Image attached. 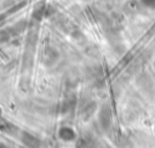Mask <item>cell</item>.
<instances>
[{"label":"cell","mask_w":155,"mask_h":148,"mask_svg":"<svg viewBox=\"0 0 155 148\" xmlns=\"http://www.w3.org/2000/svg\"><path fill=\"white\" fill-rule=\"evenodd\" d=\"M22 141L25 146H28L29 148H39L40 147V141L35 137V136H31V135H28L25 134L23 137H22Z\"/></svg>","instance_id":"cell-1"},{"label":"cell","mask_w":155,"mask_h":148,"mask_svg":"<svg viewBox=\"0 0 155 148\" xmlns=\"http://www.w3.org/2000/svg\"><path fill=\"white\" fill-rule=\"evenodd\" d=\"M59 136L63 138V140H67V141H70L74 138V131L70 129V128H62L59 130Z\"/></svg>","instance_id":"cell-2"}]
</instances>
